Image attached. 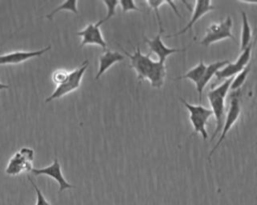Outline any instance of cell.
<instances>
[{
    "instance_id": "obj_1",
    "label": "cell",
    "mask_w": 257,
    "mask_h": 205,
    "mask_svg": "<svg viewBox=\"0 0 257 205\" xmlns=\"http://www.w3.org/2000/svg\"><path fill=\"white\" fill-rule=\"evenodd\" d=\"M124 54L130 58V67L133 68L138 77V81L148 80L152 87L161 88L166 78V65L160 61H154L151 54H143L140 46L133 53L123 50Z\"/></svg>"
},
{
    "instance_id": "obj_2",
    "label": "cell",
    "mask_w": 257,
    "mask_h": 205,
    "mask_svg": "<svg viewBox=\"0 0 257 205\" xmlns=\"http://www.w3.org/2000/svg\"><path fill=\"white\" fill-rule=\"evenodd\" d=\"M233 78H229L223 81L218 86L214 87L207 93V97L211 106V110L213 112V116L216 120V128L212 135V140L216 137V135L222 130L224 123V114H225V100L228 92L230 91V86Z\"/></svg>"
},
{
    "instance_id": "obj_3",
    "label": "cell",
    "mask_w": 257,
    "mask_h": 205,
    "mask_svg": "<svg viewBox=\"0 0 257 205\" xmlns=\"http://www.w3.org/2000/svg\"><path fill=\"white\" fill-rule=\"evenodd\" d=\"M179 100L183 103V105L186 107V109L189 112V119L193 126L194 132L201 134L203 139L206 140L208 138V132H207L206 126H207L208 120L213 116L212 110L201 104L199 105L191 104L182 97H179Z\"/></svg>"
},
{
    "instance_id": "obj_4",
    "label": "cell",
    "mask_w": 257,
    "mask_h": 205,
    "mask_svg": "<svg viewBox=\"0 0 257 205\" xmlns=\"http://www.w3.org/2000/svg\"><path fill=\"white\" fill-rule=\"evenodd\" d=\"M88 60H84L77 68H75L73 71H69V76L67 78V80L56 86V88L54 89L53 93L47 97L45 99V102H50L54 99H59L64 95H67L75 90H77L80 87V83H81V79L83 77V74L85 73L87 67H88Z\"/></svg>"
},
{
    "instance_id": "obj_5",
    "label": "cell",
    "mask_w": 257,
    "mask_h": 205,
    "mask_svg": "<svg viewBox=\"0 0 257 205\" xmlns=\"http://www.w3.org/2000/svg\"><path fill=\"white\" fill-rule=\"evenodd\" d=\"M34 159V150L29 147H22L9 159L5 173L9 176H17L23 172H31Z\"/></svg>"
},
{
    "instance_id": "obj_6",
    "label": "cell",
    "mask_w": 257,
    "mask_h": 205,
    "mask_svg": "<svg viewBox=\"0 0 257 205\" xmlns=\"http://www.w3.org/2000/svg\"><path fill=\"white\" fill-rule=\"evenodd\" d=\"M241 114V105H240V90L234 91L230 95V102H229V108L226 113V117L224 118V123L222 127V132L220 135V138L218 142L215 144V146L211 149L209 154V159L213 155V153L217 150V148L220 146V144L224 141L226 135L228 134L229 130L232 128V126L237 122L238 118Z\"/></svg>"
},
{
    "instance_id": "obj_7",
    "label": "cell",
    "mask_w": 257,
    "mask_h": 205,
    "mask_svg": "<svg viewBox=\"0 0 257 205\" xmlns=\"http://www.w3.org/2000/svg\"><path fill=\"white\" fill-rule=\"evenodd\" d=\"M233 21L231 16H227L225 20L219 23H212L206 29L205 35L201 40V44L208 47L213 43L224 40L226 38H231L236 42V38L232 34Z\"/></svg>"
},
{
    "instance_id": "obj_8",
    "label": "cell",
    "mask_w": 257,
    "mask_h": 205,
    "mask_svg": "<svg viewBox=\"0 0 257 205\" xmlns=\"http://www.w3.org/2000/svg\"><path fill=\"white\" fill-rule=\"evenodd\" d=\"M165 32L163 26H159V32L157 33V35L153 38V39H149L147 37H144V40L146 42V44L149 46L151 53H155L160 62L162 63H165L166 59L168 58V56H170L171 54H174V53H177V52H183L185 51L187 48H171V47H168L164 44L163 40H162V36H163V33Z\"/></svg>"
},
{
    "instance_id": "obj_9",
    "label": "cell",
    "mask_w": 257,
    "mask_h": 205,
    "mask_svg": "<svg viewBox=\"0 0 257 205\" xmlns=\"http://www.w3.org/2000/svg\"><path fill=\"white\" fill-rule=\"evenodd\" d=\"M100 25L101 24L98 21L96 23H89L84 27V29L76 32V35L82 38L80 48L85 45H97L103 50L106 49V42L102 36Z\"/></svg>"
},
{
    "instance_id": "obj_10",
    "label": "cell",
    "mask_w": 257,
    "mask_h": 205,
    "mask_svg": "<svg viewBox=\"0 0 257 205\" xmlns=\"http://www.w3.org/2000/svg\"><path fill=\"white\" fill-rule=\"evenodd\" d=\"M31 172L38 176V175H47L51 178H53L59 185V189H58V193H61L62 191L66 190V189H71V188H75V186H73L72 184L68 183L62 172H61V166L60 163L58 162V159L55 158L54 161L52 162L51 165L43 167V168H33L31 170Z\"/></svg>"
},
{
    "instance_id": "obj_11",
    "label": "cell",
    "mask_w": 257,
    "mask_h": 205,
    "mask_svg": "<svg viewBox=\"0 0 257 205\" xmlns=\"http://www.w3.org/2000/svg\"><path fill=\"white\" fill-rule=\"evenodd\" d=\"M216 7L212 4V2L210 0H197L196 3H195V8L193 9V13H192V17L190 19V21L187 23V25L180 31L174 33V34H170V35H167L166 37L167 38H170V37H176V36H179V35H182L184 34L185 32H187L188 30H191L192 27L194 26V24L199 20L201 19L202 16L206 15L207 13H209L210 11H213Z\"/></svg>"
},
{
    "instance_id": "obj_12",
    "label": "cell",
    "mask_w": 257,
    "mask_h": 205,
    "mask_svg": "<svg viewBox=\"0 0 257 205\" xmlns=\"http://www.w3.org/2000/svg\"><path fill=\"white\" fill-rule=\"evenodd\" d=\"M51 45H48L40 50L34 51H14L6 54L0 55V65H7V64H20L25 62L31 58L41 56L48 50H50Z\"/></svg>"
},
{
    "instance_id": "obj_13",
    "label": "cell",
    "mask_w": 257,
    "mask_h": 205,
    "mask_svg": "<svg viewBox=\"0 0 257 205\" xmlns=\"http://www.w3.org/2000/svg\"><path fill=\"white\" fill-rule=\"evenodd\" d=\"M124 59V56L117 51H111L108 49L103 50V53L98 57V70L95 76V80L99 79V77L108 70L113 64L120 62Z\"/></svg>"
},
{
    "instance_id": "obj_14",
    "label": "cell",
    "mask_w": 257,
    "mask_h": 205,
    "mask_svg": "<svg viewBox=\"0 0 257 205\" xmlns=\"http://www.w3.org/2000/svg\"><path fill=\"white\" fill-rule=\"evenodd\" d=\"M230 61L229 60H221V61H216L213 63H210L209 65H207L206 67V71L204 73V76L202 78V80L200 81V83L196 86V89L198 91L199 94V101L201 102L202 100V94H203V90L206 87V85L208 84V82H210V80L216 75V73L222 69L224 66H226L227 64H229Z\"/></svg>"
},
{
    "instance_id": "obj_15",
    "label": "cell",
    "mask_w": 257,
    "mask_h": 205,
    "mask_svg": "<svg viewBox=\"0 0 257 205\" xmlns=\"http://www.w3.org/2000/svg\"><path fill=\"white\" fill-rule=\"evenodd\" d=\"M206 67L207 65L204 63L203 60H200V62L194 66L193 68H191L189 71H187L184 75L176 77L175 80H182V79H189L191 81H193L195 83V85L197 86L200 81L202 80L204 73L206 71Z\"/></svg>"
},
{
    "instance_id": "obj_16",
    "label": "cell",
    "mask_w": 257,
    "mask_h": 205,
    "mask_svg": "<svg viewBox=\"0 0 257 205\" xmlns=\"http://www.w3.org/2000/svg\"><path fill=\"white\" fill-rule=\"evenodd\" d=\"M242 17V27H241V36H240V52L243 51L252 41V29L249 24L247 14L244 11H241Z\"/></svg>"
},
{
    "instance_id": "obj_17",
    "label": "cell",
    "mask_w": 257,
    "mask_h": 205,
    "mask_svg": "<svg viewBox=\"0 0 257 205\" xmlns=\"http://www.w3.org/2000/svg\"><path fill=\"white\" fill-rule=\"evenodd\" d=\"M256 41H257V33L255 34L254 38L252 39L251 43L243 50L241 51V54L239 55L238 59L233 62L235 64V66L240 70L242 71L250 62H251V57H252V51H253V48L256 44Z\"/></svg>"
},
{
    "instance_id": "obj_18",
    "label": "cell",
    "mask_w": 257,
    "mask_h": 205,
    "mask_svg": "<svg viewBox=\"0 0 257 205\" xmlns=\"http://www.w3.org/2000/svg\"><path fill=\"white\" fill-rule=\"evenodd\" d=\"M60 11H69L72 12L74 14H78V10H77V1L76 0H67L64 1L62 4H60L58 7H56L55 9H53L49 14L45 15L46 18H48L49 20H51L53 18V16L60 12Z\"/></svg>"
},
{
    "instance_id": "obj_19",
    "label": "cell",
    "mask_w": 257,
    "mask_h": 205,
    "mask_svg": "<svg viewBox=\"0 0 257 205\" xmlns=\"http://www.w3.org/2000/svg\"><path fill=\"white\" fill-rule=\"evenodd\" d=\"M250 69H251V62L241 72H239L236 76L233 77V80H232V83L230 86V91L234 92V91L241 90V87L244 84V82L250 72Z\"/></svg>"
},
{
    "instance_id": "obj_20",
    "label": "cell",
    "mask_w": 257,
    "mask_h": 205,
    "mask_svg": "<svg viewBox=\"0 0 257 205\" xmlns=\"http://www.w3.org/2000/svg\"><path fill=\"white\" fill-rule=\"evenodd\" d=\"M102 2H103V4L106 7V15L102 19H100L98 21L100 24L106 22L107 20H109L111 17H113L115 15V9H116V7L118 5V1L117 0H104Z\"/></svg>"
},
{
    "instance_id": "obj_21",
    "label": "cell",
    "mask_w": 257,
    "mask_h": 205,
    "mask_svg": "<svg viewBox=\"0 0 257 205\" xmlns=\"http://www.w3.org/2000/svg\"><path fill=\"white\" fill-rule=\"evenodd\" d=\"M68 76H69V71H67L65 69H57L52 72L51 79H52L53 83L57 84V86H58V85L64 83L67 80Z\"/></svg>"
},
{
    "instance_id": "obj_22",
    "label": "cell",
    "mask_w": 257,
    "mask_h": 205,
    "mask_svg": "<svg viewBox=\"0 0 257 205\" xmlns=\"http://www.w3.org/2000/svg\"><path fill=\"white\" fill-rule=\"evenodd\" d=\"M146 3H147V5H148L150 8H152V9L155 11V13H156V15H157V20H158L159 25H163V24H162V20H161V15H160V13H159V8H160L162 5L167 4L166 1H165V0H147Z\"/></svg>"
},
{
    "instance_id": "obj_23",
    "label": "cell",
    "mask_w": 257,
    "mask_h": 205,
    "mask_svg": "<svg viewBox=\"0 0 257 205\" xmlns=\"http://www.w3.org/2000/svg\"><path fill=\"white\" fill-rule=\"evenodd\" d=\"M27 178H28L29 182L31 183V185L33 186V188H34V190H35V192H36V205H51V204L45 199V197L43 196L42 192H41L40 189L37 187V185L35 184V182L31 179V177L28 175Z\"/></svg>"
},
{
    "instance_id": "obj_24",
    "label": "cell",
    "mask_w": 257,
    "mask_h": 205,
    "mask_svg": "<svg viewBox=\"0 0 257 205\" xmlns=\"http://www.w3.org/2000/svg\"><path fill=\"white\" fill-rule=\"evenodd\" d=\"M118 5L120 6L123 13H127L131 11L140 12V9L136 5V1L134 0H120L118 1Z\"/></svg>"
},
{
    "instance_id": "obj_25",
    "label": "cell",
    "mask_w": 257,
    "mask_h": 205,
    "mask_svg": "<svg viewBox=\"0 0 257 205\" xmlns=\"http://www.w3.org/2000/svg\"><path fill=\"white\" fill-rule=\"evenodd\" d=\"M242 3H245V4H257V0H242L240 1Z\"/></svg>"
},
{
    "instance_id": "obj_26",
    "label": "cell",
    "mask_w": 257,
    "mask_h": 205,
    "mask_svg": "<svg viewBox=\"0 0 257 205\" xmlns=\"http://www.w3.org/2000/svg\"><path fill=\"white\" fill-rule=\"evenodd\" d=\"M8 88H9V85L0 82V90H5V89H8Z\"/></svg>"
}]
</instances>
